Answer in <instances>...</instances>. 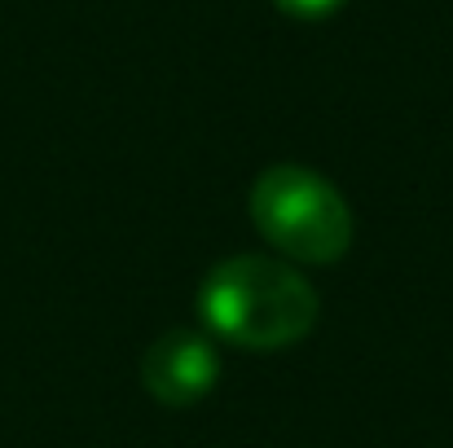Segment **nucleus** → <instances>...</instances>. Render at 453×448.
Instances as JSON below:
<instances>
[{
  "label": "nucleus",
  "instance_id": "1",
  "mask_svg": "<svg viewBox=\"0 0 453 448\" xmlns=\"http://www.w3.org/2000/svg\"><path fill=\"white\" fill-rule=\"evenodd\" d=\"M312 282L273 255H229L198 286L203 330L242 352H287L317 325Z\"/></svg>",
  "mask_w": 453,
  "mask_h": 448
},
{
  "label": "nucleus",
  "instance_id": "2",
  "mask_svg": "<svg viewBox=\"0 0 453 448\" xmlns=\"http://www.w3.org/2000/svg\"><path fill=\"white\" fill-rule=\"evenodd\" d=\"M256 233L296 264H334L352 247L348 198L303 163H273L247 198Z\"/></svg>",
  "mask_w": 453,
  "mask_h": 448
},
{
  "label": "nucleus",
  "instance_id": "3",
  "mask_svg": "<svg viewBox=\"0 0 453 448\" xmlns=\"http://www.w3.org/2000/svg\"><path fill=\"white\" fill-rule=\"evenodd\" d=\"M142 383L163 409H194L220 383V352L207 330H167L142 356Z\"/></svg>",
  "mask_w": 453,
  "mask_h": 448
},
{
  "label": "nucleus",
  "instance_id": "4",
  "mask_svg": "<svg viewBox=\"0 0 453 448\" xmlns=\"http://www.w3.org/2000/svg\"><path fill=\"white\" fill-rule=\"evenodd\" d=\"M287 18H296V22H321V18H330V13H339L343 9V0H273Z\"/></svg>",
  "mask_w": 453,
  "mask_h": 448
}]
</instances>
